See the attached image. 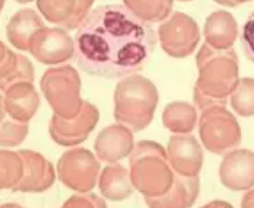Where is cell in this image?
I'll return each mask as SVG.
<instances>
[{
  "mask_svg": "<svg viewBox=\"0 0 254 208\" xmlns=\"http://www.w3.org/2000/svg\"><path fill=\"white\" fill-rule=\"evenodd\" d=\"M156 47L153 26L124 5L92 9L78 26L75 61L83 72L118 79L141 71Z\"/></svg>",
  "mask_w": 254,
  "mask_h": 208,
  "instance_id": "6da1fadb",
  "label": "cell"
},
{
  "mask_svg": "<svg viewBox=\"0 0 254 208\" xmlns=\"http://www.w3.org/2000/svg\"><path fill=\"white\" fill-rule=\"evenodd\" d=\"M76 71L70 65L52 68L45 72L41 80V89L55 115L60 117H72L79 103L78 75L71 76Z\"/></svg>",
  "mask_w": 254,
  "mask_h": 208,
  "instance_id": "7a4b0ae2",
  "label": "cell"
},
{
  "mask_svg": "<svg viewBox=\"0 0 254 208\" xmlns=\"http://www.w3.org/2000/svg\"><path fill=\"white\" fill-rule=\"evenodd\" d=\"M28 52L43 64H60L75 55V41L64 29L43 27L33 35Z\"/></svg>",
  "mask_w": 254,
  "mask_h": 208,
  "instance_id": "3957f363",
  "label": "cell"
},
{
  "mask_svg": "<svg viewBox=\"0 0 254 208\" xmlns=\"http://www.w3.org/2000/svg\"><path fill=\"white\" fill-rule=\"evenodd\" d=\"M92 2L93 0H36V6L49 22L72 31L81 25Z\"/></svg>",
  "mask_w": 254,
  "mask_h": 208,
  "instance_id": "277c9868",
  "label": "cell"
},
{
  "mask_svg": "<svg viewBox=\"0 0 254 208\" xmlns=\"http://www.w3.org/2000/svg\"><path fill=\"white\" fill-rule=\"evenodd\" d=\"M23 163V173L13 191L20 192H42L54 182L52 164L39 154L22 150L19 152Z\"/></svg>",
  "mask_w": 254,
  "mask_h": 208,
  "instance_id": "5b68a950",
  "label": "cell"
},
{
  "mask_svg": "<svg viewBox=\"0 0 254 208\" xmlns=\"http://www.w3.org/2000/svg\"><path fill=\"white\" fill-rule=\"evenodd\" d=\"M4 105L12 119L27 123L38 110L40 100L34 86L28 82H19L5 90Z\"/></svg>",
  "mask_w": 254,
  "mask_h": 208,
  "instance_id": "8992f818",
  "label": "cell"
},
{
  "mask_svg": "<svg viewBox=\"0 0 254 208\" xmlns=\"http://www.w3.org/2000/svg\"><path fill=\"white\" fill-rule=\"evenodd\" d=\"M223 183L232 190H247L254 185V153L239 150L223 162Z\"/></svg>",
  "mask_w": 254,
  "mask_h": 208,
  "instance_id": "52a82bcc",
  "label": "cell"
},
{
  "mask_svg": "<svg viewBox=\"0 0 254 208\" xmlns=\"http://www.w3.org/2000/svg\"><path fill=\"white\" fill-rule=\"evenodd\" d=\"M42 19L32 8H23L12 16L6 27V35L12 46L20 50H28L33 35L43 28Z\"/></svg>",
  "mask_w": 254,
  "mask_h": 208,
  "instance_id": "ba28073f",
  "label": "cell"
},
{
  "mask_svg": "<svg viewBox=\"0 0 254 208\" xmlns=\"http://www.w3.org/2000/svg\"><path fill=\"white\" fill-rule=\"evenodd\" d=\"M23 173L22 159L19 153L0 150V191L18 185Z\"/></svg>",
  "mask_w": 254,
  "mask_h": 208,
  "instance_id": "9c48e42d",
  "label": "cell"
},
{
  "mask_svg": "<svg viewBox=\"0 0 254 208\" xmlns=\"http://www.w3.org/2000/svg\"><path fill=\"white\" fill-rule=\"evenodd\" d=\"M126 7L146 21H160L172 8V0H125Z\"/></svg>",
  "mask_w": 254,
  "mask_h": 208,
  "instance_id": "30bf717a",
  "label": "cell"
},
{
  "mask_svg": "<svg viewBox=\"0 0 254 208\" xmlns=\"http://www.w3.org/2000/svg\"><path fill=\"white\" fill-rule=\"evenodd\" d=\"M232 106L240 115H254V79L242 80L232 98Z\"/></svg>",
  "mask_w": 254,
  "mask_h": 208,
  "instance_id": "8fae6325",
  "label": "cell"
},
{
  "mask_svg": "<svg viewBox=\"0 0 254 208\" xmlns=\"http://www.w3.org/2000/svg\"><path fill=\"white\" fill-rule=\"evenodd\" d=\"M28 133L27 123L13 121L5 117L0 122V146L15 147L20 144Z\"/></svg>",
  "mask_w": 254,
  "mask_h": 208,
  "instance_id": "7c38bea8",
  "label": "cell"
},
{
  "mask_svg": "<svg viewBox=\"0 0 254 208\" xmlns=\"http://www.w3.org/2000/svg\"><path fill=\"white\" fill-rule=\"evenodd\" d=\"M22 55H16L0 41V87L15 72Z\"/></svg>",
  "mask_w": 254,
  "mask_h": 208,
  "instance_id": "4fadbf2b",
  "label": "cell"
},
{
  "mask_svg": "<svg viewBox=\"0 0 254 208\" xmlns=\"http://www.w3.org/2000/svg\"><path fill=\"white\" fill-rule=\"evenodd\" d=\"M240 42H242L243 52L247 59L254 63V11L251 13L246 22L244 23Z\"/></svg>",
  "mask_w": 254,
  "mask_h": 208,
  "instance_id": "5bb4252c",
  "label": "cell"
},
{
  "mask_svg": "<svg viewBox=\"0 0 254 208\" xmlns=\"http://www.w3.org/2000/svg\"><path fill=\"white\" fill-rule=\"evenodd\" d=\"M243 207H254V191L244 198Z\"/></svg>",
  "mask_w": 254,
  "mask_h": 208,
  "instance_id": "9a60e30c",
  "label": "cell"
},
{
  "mask_svg": "<svg viewBox=\"0 0 254 208\" xmlns=\"http://www.w3.org/2000/svg\"><path fill=\"white\" fill-rule=\"evenodd\" d=\"M15 1L20 2V4H27V2H31L33 0H15Z\"/></svg>",
  "mask_w": 254,
  "mask_h": 208,
  "instance_id": "2e32d148",
  "label": "cell"
},
{
  "mask_svg": "<svg viewBox=\"0 0 254 208\" xmlns=\"http://www.w3.org/2000/svg\"><path fill=\"white\" fill-rule=\"evenodd\" d=\"M4 4H5V0H0V13L2 11V7H4Z\"/></svg>",
  "mask_w": 254,
  "mask_h": 208,
  "instance_id": "e0dca14e",
  "label": "cell"
}]
</instances>
